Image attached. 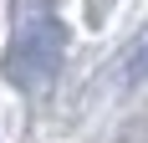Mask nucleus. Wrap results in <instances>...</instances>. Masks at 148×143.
<instances>
[{
  "mask_svg": "<svg viewBox=\"0 0 148 143\" xmlns=\"http://www.w3.org/2000/svg\"><path fill=\"white\" fill-rule=\"evenodd\" d=\"M61 46H66V31H61L46 10L36 15V21H26V26L15 31L10 56H5L10 82L26 87V92H41V87L56 77V67H61Z\"/></svg>",
  "mask_w": 148,
  "mask_h": 143,
  "instance_id": "1",
  "label": "nucleus"
},
{
  "mask_svg": "<svg viewBox=\"0 0 148 143\" xmlns=\"http://www.w3.org/2000/svg\"><path fill=\"white\" fill-rule=\"evenodd\" d=\"M143 72H148V46H143Z\"/></svg>",
  "mask_w": 148,
  "mask_h": 143,
  "instance_id": "2",
  "label": "nucleus"
}]
</instances>
